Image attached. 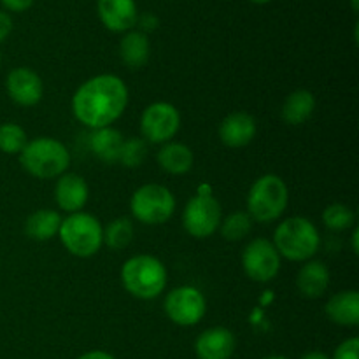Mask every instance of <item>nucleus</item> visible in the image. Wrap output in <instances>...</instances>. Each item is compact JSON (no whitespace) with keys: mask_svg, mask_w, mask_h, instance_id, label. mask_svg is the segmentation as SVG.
<instances>
[{"mask_svg":"<svg viewBox=\"0 0 359 359\" xmlns=\"http://www.w3.org/2000/svg\"><path fill=\"white\" fill-rule=\"evenodd\" d=\"M128 88L112 74H102L81 84L72 98L76 119L90 128L98 130L112 125L125 112Z\"/></svg>","mask_w":359,"mask_h":359,"instance_id":"1","label":"nucleus"},{"mask_svg":"<svg viewBox=\"0 0 359 359\" xmlns=\"http://www.w3.org/2000/svg\"><path fill=\"white\" fill-rule=\"evenodd\" d=\"M121 283L132 297L139 300H153L160 297L167 286V269L154 256H133L123 265Z\"/></svg>","mask_w":359,"mask_h":359,"instance_id":"2","label":"nucleus"},{"mask_svg":"<svg viewBox=\"0 0 359 359\" xmlns=\"http://www.w3.org/2000/svg\"><path fill=\"white\" fill-rule=\"evenodd\" d=\"M20 163L37 179H53L65 174L70 165V153L65 144L51 137H39L27 142L20 153Z\"/></svg>","mask_w":359,"mask_h":359,"instance_id":"3","label":"nucleus"},{"mask_svg":"<svg viewBox=\"0 0 359 359\" xmlns=\"http://www.w3.org/2000/svg\"><path fill=\"white\" fill-rule=\"evenodd\" d=\"M319 231L307 217H287L277 226L273 233V245L277 252L290 262H305L318 252Z\"/></svg>","mask_w":359,"mask_h":359,"instance_id":"4","label":"nucleus"},{"mask_svg":"<svg viewBox=\"0 0 359 359\" xmlns=\"http://www.w3.org/2000/svg\"><path fill=\"white\" fill-rule=\"evenodd\" d=\"M58 237L63 248L77 258H90L104 244V228L100 221L88 212H74L62 219Z\"/></svg>","mask_w":359,"mask_h":359,"instance_id":"5","label":"nucleus"},{"mask_svg":"<svg viewBox=\"0 0 359 359\" xmlns=\"http://www.w3.org/2000/svg\"><path fill=\"white\" fill-rule=\"evenodd\" d=\"M290 191L279 175L266 174L251 186L248 195V214L258 223L279 219L287 207Z\"/></svg>","mask_w":359,"mask_h":359,"instance_id":"6","label":"nucleus"},{"mask_svg":"<svg viewBox=\"0 0 359 359\" xmlns=\"http://www.w3.org/2000/svg\"><path fill=\"white\" fill-rule=\"evenodd\" d=\"M130 209L137 221L156 226L170 219L175 210V198L165 186L144 184L132 195Z\"/></svg>","mask_w":359,"mask_h":359,"instance_id":"7","label":"nucleus"},{"mask_svg":"<svg viewBox=\"0 0 359 359\" xmlns=\"http://www.w3.org/2000/svg\"><path fill=\"white\" fill-rule=\"evenodd\" d=\"M221 224V205L210 193L193 196L182 212V226L191 237L207 238Z\"/></svg>","mask_w":359,"mask_h":359,"instance_id":"8","label":"nucleus"},{"mask_svg":"<svg viewBox=\"0 0 359 359\" xmlns=\"http://www.w3.org/2000/svg\"><path fill=\"white\" fill-rule=\"evenodd\" d=\"M181 128V114L167 102H154L144 109L140 118V132L146 142L167 144Z\"/></svg>","mask_w":359,"mask_h":359,"instance_id":"9","label":"nucleus"},{"mask_svg":"<svg viewBox=\"0 0 359 359\" xmlns=\"http://www.w3.org/2000/svg\"><path fill=\"white\" fill-rule=\"evenodd\" d=\"M242 266L245 276L255 283H270L280 270V255L273 242L255 238L242 252Z\"/></svg>","mask_w":359,"mask_h":359,"instance_id":"10","label":"nucleus"},{"mask_svg":"<svg viewBox=\"0 0 359 359\" xmlns=\"http://www.w3.org/2000/svg\"><path fill=\"white\" fill-rule=\"evenodd\" d=\"M207 304L196 287L181 286L172 290L165 298V312L177 326H195L203 319Z\"/></svg>","mask_w":359,"mask_h":359,"instance_id":"11","label":"nucleus"},{"mask_svg":"<svg viewBox=\"0 0 359 359\" xmlns=\"http://www.w3.org/2000/svg\"><path fill=\"white\" fill-rule=\"evenodd\" d=\"M6 90L7 95L14 104L21 107H32L39 104L42 98V79L28 67H16L11 70L6 77Z\"/></svg>","mask_w":359,"mask_h":359,"instance_id":"12","label":"nucleus"},{"mask_svg":"<svg viewBox=\"0 0 359 359\" xmlns=\"http://www.w3.org/2000/svg\"><path fill=\"white\" fill-rule=\"evenodd\" d=\"M97 9L102 25L118 34L130 32L139 20L135 0H98Z\"/></svg>","mask_w":359,"mask_h":359,"instance_id":"13","label":"nucleus"},{"mask_svg":"<svg viewBox=\"0 0 359 359\" xmlns=\"http://www.w3.org/2000/svg\"><path fill=\"white\" fill-rule=\"evenodd\" d=\"M235 335L228 328L216 326L198 335L195 351L198 359H230L235 353Z\"/></svg>","mask_w":359,"mask_h":359,"instance_id":"14","label":"nucleus"},{"mask_svg":"<svg viewBox=\"0 0 359 359\" xmlns=\"http://www.w3.org/2000/svg\"><path fill=\"white\" fill-rule=\"evenodd\" d=\"M88 189L86 181L77 174H62L56 181L55 186V200L60 209L65 212H81L88 202Z\"/></svg>","mask_w":359,"mask_h":359,"instance_id":"15","label":"nucleus"},{"mask_svg":"<svg viewBox=\"0 0 359 359\" xmlns=\"http://www.w3.org/2000/svg\"><path fill=\"white\" fill-rule=\"evenodd\" d=\"M256 135V121L248 112H231L221 121L219 139L228 147H244Z\"/></svg>","mask_w":359,"mask_h":359,"instance_id":"16","label":"nucleus"},{"mask_svg":"<svg viewBox=\"0 0 359 359\" xmlns=\"http://www.w3.org/2000/svg\"><path fill=\"white\" fill-rule=\"evenodd\" d=\"M326 316L339 326L359 325V293L354 290L333 294L326 304Z\"/></svg>","mask_w":359,"mask_h":359,"instance_id":"17","label":"nucleus"},{"mask_svg":"<svg viewBox=\"0 0 359 359\" xmlns=\"http://www.w3.org/2000/svg\"><path fill=\"white\" fill-rule=\"evenodd\" d=\"M330 286V270L323 262H309L298 270L297 287L304 297L319 298Z\"/></svg>","mask_w":359,"mask_h":359,"instance_id":"18","label":"nucleus"},{"mask_svg":"<svg viewBox=\"0 0 359 359\" xmlns=\"http://www.w3.org/2000/svg\"><path fill=\"white\" fill-rule=\"evenodd\" d=\"M151 55V44L146 34L139 30L126 32L119 42V58L128 69H142Z\"/></svg>","mask_w":359,"mask_h":359,"instance_id":"19","label":"nucleus"},{"mask_svg":"<svg viewBox=\"0 0 359 359\" xmlns=\"http://www.w3.org/2000/svg\"><path fill=\"white\" fill-rule=\"evenodd\" d=\"M123 140L125 139H123L121 132L111 128V126H105V128L93 130L90 137V149L104 163H116L119 160Z\"/></svg>","mask_w":359,"mask_h":359,"instance_id":"20","label":"nucleus"},{"mask_svg":"<svg viewBox=\"0 0 359 359\" xmlns=\"http://www.w3.org/2000/svg\"><path fill=\"white\" fill-rule=\"evenodd\" d=\"M60 226H62V216L56 210L41 209L28 216L25 223V233L32 241L46 242L58 235Z\"/></svg>","mask_w":359,"mask_h":359,"instance_id":"21","label":"nucleus"},{"mask_svg":"<svg viewBox=\"0 0 359 359\" xmlns=\"http://www.w3.org/2000/svg\"><path fill=\"white\" fill-rule=\"evenodd\" d=\"M156 158L158 165L172 175H182L193 167V151L181 142L163 144Z\"/></svg>","mask_w":359,"mask_h":359,"instance_id":"22","label":"nucleus"},{"mask_svg":"<svg viewBox=\"0 0 359 359\" xmlns=\"http://www.w3.org/2000/svg\"><path fill=\"white\" fill-rule=\"evenodd\" d=\"M314 109H316L314 95L307 90H297L293 91L286 100H284L280 116H283L286 125L298 126V125H304V123L311 118Z\"/></svg>","mask_w":359,"mask_h":359,"instance_id":"23","label":"nucleus"},{"mask_svg":"<svg viewBox=\"0 0 359 359\" xmlns=\"http://www.w3.org/2000/svg\"><path fill=\"white\" fill-rule=\"evenodd\" d=\"M133 241V224L128 217H118L111 221L104 230V244L112 251H121L128 248Z\"/></svg>","mask_w":359,"mask_h":359,"instance_id":"24","label":"nucleus"},{"mask_svg":"<svg viewBox=\"0 0 359 359\" xmlns=\"http://www.w3.org/2000/svg\"><path fill=\"white\" fill-rule=\"evenodd\" d=\"M27 132L16 123L0 125V151L6 154H20L27 146Z\"/></svg>","mask_w":359,"mask_h":359,"instance_id":"25","label":"nucleus"},{"mask_svg":"<svg viewBox=\"0 0 359 359\" xmlns=\"http://www.w3.org/2000/svg\"><path fill=\"white\" fill-rule=\"evenodd\" d=\"M252 228V219L248 212H233L221 223V235L224 241L237 242L248 237Z\"/></svg>","mask_w":359,"mask_h":359,"instance_id":"26","label":"nucleus"},{"mask_svg":"<svg viewBox=\"0 0 359 359\" xmlns=\"http://www.w3.org/2000/svg\"><path fill=\"white\" fill-rule=\"evenodd\" d=\"M323 221H325L326 228L333 231H344L349 230V228L354 226V212L344 203H332L325 209L323 212Z\"/></svg>","mask_w":359,"mask_h":359,"instance_id":"27","label":"nucleus"},{"mask_svg":"<svg viewBox=\"0 0 359 359\" xmlns=\"http://www.w3.org/2000/svg\"><path fill=\"white\" fill-rule=\"evenodd\" d=\"M147 154V144L144 139H137V137H132V139L123 140L121 151H119V160L123 167L126 168H137L144 163Z\"/></svg>","mask_w":359,"mask_h":359,"instance_id":"28","label":"nucleus"},{"mask_svg":"<svg viewBox=\"0 0 359 359\" xmlns=\"http://www.w3.org/2000/svg\"><path fill=\"white\" fill-rule=\"evenodd\" d=\"M359 353V340L356 337L346 340V342L340 344L335 349V354H333V359H358Z\"/></svg>","mask_w":359,"mask_h":359,"instance_id":"29","label":"nucleus"},{"mask_svg":"<svg viewBox=\"0 0 359 359\" xmlns=\"http://www.w3.org/2000/svg\"><path fill=\"white\" fill-rule=\"evenodd\" d=\"M2 6L7 11H13V13H23V11L30 9L34 0H0Z\"/></svg>","mask_w":359,"mask_h":359,"instance_id":"30","label":"nucleus"},{"mask_svg":"<svg viewBox=\"0 0 359 359\" xmlns=\"http://www.w3.org/2000/svg\"><path fill=\"white\" fill-rule=\"evenodd\" d=\"M137 25L140 27L139 32H142V34H147V32L156 30L158 18L154 16V14H144V16H139V20H137Z\"/></svg>","mask_w":359,"mask_h":359,"instance_id":"31","label":"nucleus"},{"mask_svg":"<svg viewBox=\"0 0 359 359\" xmlns=\"http://www.w3.org/2000/svg\"><path fill=\"white\" fill-rule=\"evenodd\" d=\"M11 32H13V18L6 11H0V42L6 41Z\"/></svg>","mask_w":359,"mask_h":359,"instance_id":"32","label":"nucleus"},{"mask_svg":"<svg viewBox=\"0 0 359 359\" xmlns=\"http://www.w3.org/2000/svg\"><path fill=\"white\" fill-rule=\"evenodd\" d=\"M79 359H116V358L111 356L109 353H104V351H91V353L83 354Z\"/></svg>","mask_w":359,"mask_h":359,"instance_id":"33","label":"nucleus"},{"mask_svg":"<svg viewBox=\"0 0 359 359\" xmlns=\"http://www.w3.org/2000/svg\"><path fill=\"white\" fill-rule=\"evenodd\" d=\"M300 359H332L328 354L321 353V351H311V353L304 354Z\"/></svg>","mask_w":359,"mask_h":359,"instance_id":"34","label":"nucleus"},{"mask_svg":"<svg viewBox=\"0 0 359 359\" xmlns=\"http://www.w3.org/2000/svg\"><path fill=\"white\" fill-rule=\"evenodd\" d=\"M358 241H359V230H358V228H354V231H353V251H354V255H358V252H359Z\"/></svg>","mask_w":359,"mask_h":359,"instance_id":"35","label":"nucleus"},{"mask_svg":"<svg viewBox=\"0 0 359 359\" xmlns=\"http://www.w3.org/2000/svg\"><path fill=\"white\" fill-rule=\"evenodd\" d=\"M249 2L258 4V6H263V4H269V2H272V0H249Z\"/></svg>","mask_w":359,"mask_h":359,"instance_id":"36","label":"nucleus"},{"mask_svg":"<svg viewBox=\"0 0 359 359\" xmlns=\"http://www.w3.org/2000/svg\"><path fill=\"white\" fill-rule=\"evenodd\" d=\"M351 6H353V9H354V11H358L359 2H358V0H351Z\"/></svg>","mask_w":359,"mask_h":359,"instance_id":"37","label":"nucleus"},{"mask_svg":"<svg viewBox=\"0 0 359 359\" xmlns=\"http://www.w3.org/2000/svg\"><path fill=\"white\" fill-rule=\"evenodd\" d=\"M263 359H287L286 356H266V358H263Z\"/></svg>","mask_w":359,"mask_h":359,"instance_id":"38","label":"nucleus"},{"mask_svg":"<svg viewBox=\"0 0 359 359\" xmlns=\"http://www.w3.org/2000/svg\"><path fill=\"white\" fill-rule=\"evenodd\" d=\"M0 63H2V56H0Z\"/></svg>","mask_w":359,"mask_h":359,"instance_id":"39","label":"nucleus"}]
</instances>
